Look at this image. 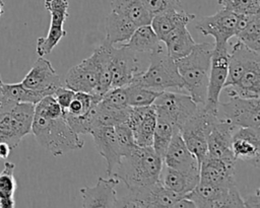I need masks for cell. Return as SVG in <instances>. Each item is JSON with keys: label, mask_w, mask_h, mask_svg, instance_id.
I'll return each mask as SVG.
<instances>
[{"label": "cell", "mask_w": 260, "mask_h": 208, "mask_svg": "<svg viewBox=\"0 0 260 208\" xmlns=\"http://www.w3.org/2000/svg\"><path fill=\"white\" fill-rule=\"evenodd\" d=\"M162 165V158L151 146H136L121 157L111 176L122 181L127 189H136L158 182Z\"/></svg>", "instance_id": "cell-1"}, {"label": "cell", "mask_w": 260, "mask_h": 208, "mask_svg": "<svg viewBox=\"0 0 260 208\" xmlns=\"http://www.w3.org/2000/svg\"><path fill=\"white\" fill-rule=\"evenodd\" d=\"M31 133L38 143L56 157L84 146V141L66 122L64 112L54 118L35 114Z\"/></svg>", "instance_id": "cell-2"}, {"label": "cell", "mask_w": 260, "mask_h": 208, "mask_svg": "<svg viewBox=\"0 0 260 208\" xmlns=\"http://www.w3.org/2000/svg\"><path fill=\"white\" fill-rule=\"evenodd\" d=\"M212 50L213 44L199 43L187 56L175 60L184 82V90L201 106L206 100Z\"/></svg>", "instance_id": "cell-3"}, {"label": "cell", "mask_w": 260, "mask_h": 208, "mask_svg": "<svg viewBox=\"0 0 260 208\" xmlns=\"http://www.w3.org/2000/svg\"><path fill=\"white\" fill-rule=\"evenodd\" d=\"M149 60L148 68L140 71L133 81L159 92L170 88L184 89L176 61L169 56L165 48L149 54Z\"/></svg>", "instance_id": "cell-4"}, {"label": "cell", "mask_w": 260, "mask_h": 208, "mask_svg": "<svg viewBox=\"0 0 260 208\" xmlns=\"http://www.w3.org/2000/svg\"><path fill=\"white\" fill-rule=\"evenodd\" d=\"M128 193L118 198L117 207L124 208H161L173 207L184 196L179 195L161 185L158 181L152 185L127 189Z\"/></svg>", "instance_id": "cell-5"}, {"label": "cell", "mask_w": 260, "mask_h": 208, "mask_svg": "<svg viewBox=\"0 0 260 208\" xmlns=\"http://www.w3.org/2000/svg\"><path fill=\"white\" fill-rule=\"evenodd\" d=\"M217 115L199 106L196 114L179 130L186 146L196 157L199 167L207 155V135Z\"/></svg>", "instance_id": "cell-6"}, {"label": "cell", "mask_w": 260, "mask_h": 208, "mask_svg": "<svg viewBox=\"0 0 260 208\" xmlns=\"http://www.w3.org/2000/svg\"><path fill=\"white\" fill-rule=\"evenodd\" d=\"M35 105L16 102L0 118V142L7 143L11 149L17 147L21 139L31 132Z\"/></svg>", "instance_id": "cell-7"}, {"label": "cell", "mask_w": 260, "mask_h": 208, "mask_svg": "<svg viewBox=\"0 0 260 208\" xmlns=\"http://www.w3.org/2000/svg\"><path fill=\"white\" fill-rule=\"evenodd\" d=\"M196 205V208H242L244 207L243 197L237 185L215 186L199 182L190 193L185 195Z\"/></svg>", "instance_id": "cell-8"}, {"label": "cell", "mask_w": 260, "mask_h": 208, "mask_svg": "<svg viewBox=\"0 0 260 208\" xmlns=\"http://www.w3.org/2000/svg\"><path fill=\"white\" fill-rule=\"evenodd\" d=\"M229 101L218 102L217 117L236 127L260 128V98L229 96Z\"/></svg>", "instance_id": "cell-9"}, {"label": "cell", "mask_w": 260, "mask_h": 208, "mask_svg": "<svg viewBox=\"0 0 260 208\" xmlns=\"http://www.w3.org/2000/svg\"><path fill=\"white\" fill-rule=\"evenodd\" d=\"M152 105L172 121L178 131L196 114L200 106L189 94L168 90L161 91Z\"/></svg>", "instance_id": "cell-10"}, {"label": "cell", "mask_w": 260, "mask_h": 208, "mask_svg": "<svg viewBox=\"0 0 260 208\" xmlns=\"http://www.w3.org/2000/svg\"><path fill=\"white\" fill-rule=\"evenodd\" d=\"M229 58H230V52L228 51V45H222V46L213 45L211 61H210L207 94H206V100L203 107L208 112L214 115H217L219 95L221 90L223 89V85L226 80Z\"/></svg>", "instance_id": "cell-11"}, {"label": "cell", "mask_w": 260, "mask_h": 208, "mask_svg": "<svg viewBox=\"0 0 260 208\" xmlns=\"http://www.w3.org/2000/svg\"><path fill=\"white\" fill-rule=\"evenodd\" d=\"M45 8L51 14V22L47 36L39 38L37 41L36 51L39 57L50 54L61 39L67 34L64 22L68 17V0H45Z\"/></svg>", "instance_id": "cell-12"}, {"label": "cell", "mask_w": 260, "mask_h": 208, "mask_svg": "<svg viewBox=\"0 0 260 208\" xmlns=\"http://www.w3.org/2000/svg\"><path fill=\"white\" fill-rule=\"evenodd\" d=\"M238 14L221 8L212 15L201 17L196 28L203 36H211L214 46L228 45L229 40L237 34Z\"/></svg>", "instance_id": "cell-13"}, {"label": "cell", "mask_w": 260, "mask_h": 208, "mask_svg": "<svg viewBox=\"0 0 260 208\" xmlns=\"http://www.w3.org/2000/svg\"><path fill=\"white\" fill-rule=\"evenodd\" d=\"M112 58V87L126 86L131 83L134 78L139 74L140 64L137 53L122 45L119 48L112 47L111 50Z\"/></svg>", "instance_id": "cell-14"}, {"label": "cell", "mask_w": 260, "mask_h": 208, "mask_svg": "<svg viewBox=\"0 0 260 208\" xmlns=\"http://www.w3.org/2000/svg\"><path fill=\"white\" fill-rule=\"evenodd\" d=\"M237 128L228 121L217 117L207 135L206 156L222 159L235 164L237 159L232 149V136Z\"/></svg>", "instance_id": "cell-15"}, {"label": "cell", "mask_w": 260, "mask_h": 208, "mask_svg": "<svg viewBox=\"0 0 260 208\" xmlns=\"http://www.w3.org/2000/svg\"><path fill=\"white\" fill-rule=\"evenodd\" d=\"M21 83L25 87L39 91L44 95L53 94L58 87L62 86L60 77L53 65L44 57L38 58Z\"/></svg>", "instance_id": "cell-16"}, {"label": "cell", "mask_w": 260, "mask_h": 208, "mask_svg": "<svg viewBox=\"0 0 260 208\" xmlns=\"http://www.w3.org/2000/svg\"><path fill=\"white\" fill-rule=\"evenodd\" d=\"M127 123L131 128L137 146L146 147L152 145L153 132L156 124V110L153 105L131 107Z\"/></svg>", "instance_id": "cell-17"}, {"label": "cell", "mask_w": 260, "mask_h": 208, "mask_svg": "<svg viewBox=\"0 0 260 208\" xmlns=\"http://www.w3.org/2000/svg\"><path fill=\"white\" fill-rule=\"evenodd\" d=\"M232 149L236 159L249 161L259 167L260 128L238 127L232 136Z\"/></svg>", "instance_id": "cell-18"}, {"label": "cell", "mask_w": 260, "mask_h": 208, "mask_svg": "<svg viewBox=\"0 0 260 208\" xmlns=\"http://www.w3.org/2000/svg\"><path fill=\"white\" fill-rule=\"evenodd\" d=\"M99 67L91 54L77 65L71 67L65 76V86L73 91L94 92L99 83Z\"/></svg>", "instance_id": "cell-19"}, {"label": "cell", "mask_w": 260, "mask_h": 208, "mask_svg": "<svg viewBox=\"0 0 260 208\" xmlns=\"http://www.w3.org/2000/svg\"><path fill=\"white\" fill-rule=\"evenodd\" d=\"M119 183V179L113 176L109 179L100 177L93 187L81 188L79 192L82 207H117L118 197L115 188Z\"/></svg>", "instance_id": "cell-20"}, {"label": "cell", "mask_w": 260, "mask_h": 208, "mask_svg": "<svg viewBox=\"0 0 260 208\" xmlns=\"http://www.w3.org/2000/svg\"><path fill=\"white\" fill-rule=\"evenodd\" d=\"M89 135H91L99 153L107 161V175L111 176L122 157L114 127H96L90 131Z\"/></svg>", "instance_id": "cell-21"}, {"label": "cell", "mask_w": 260, "mask_h": 208, "mask_svg": "<svg viewBox=\"0 0 260 208\" xmlns=\"http://www.w3.org/2000/svg\"><path fill=\"white\" fill-rule=\"evenodd\" d=\"M164 164L180 171L199 170L196 157L186 146L180 132L176 130L162 157Z\"/></svg>", "instance_id": "cell-22"}, {"label": "cell", "mask_w": 260, "mask_h": 208, "mask_svg": "<svg viewBox=\"0 0 260 208\" xmlns=\"http://www.w3.org/2000/svg\"><path fill=\"white\" fill-rule=\"evenodd\" d=\"M235 174L234 163L206 156L200 163L199 182L215 186H231L236 184Z\"/></svg>", "instance_id": "cell-23"}, {"label": "cell", "mask_w": 260, "mask_h": 208, "mask_svg": "<svg viewBox=\"0 0 260 208\" xmlns=\"http://www.w3.org/2000/svg\"><path fill=\"white\" fill-rule=\"evenodd\" d=\"M159 182L167 189L185 196L190 193L199 183V170L180 171L162 165Z\"/></svg>", "instance_id": "cell-24"}, {"label": "cell", "mask_w": 260, "mask_h": 208, "mask_svg": "<svg viewBox=\"0 0 260 208\" xmlns=\"http://www.w3.org/2000/svg\"><path fill=\"white\" fill-rule=\"evenodd\" d=\"M195 17V14L186 12L184 9L168 10L153 15L151 17L150 25L158 39L161 41V39L170 31L179 26L187 25L194 20Z\"/></svg>", "instance_id": "cell-25"}, {"label": "cell", "mask_w": 260, "mask_h": 208, "mask_svg": "<svg viewBox=\"0 0 260 208\" xmlns=\"http://www.w3.org/2000/svg\"><path fill=\"white\" fill-rule=\"evenodd\" d=\"M161 42L166 47L167 53L174 60L187 56L197 44L187 29V25L173 29L161 39Z\"/></svg>", "instance_id": "cell-26"}, {"label": "cell", "mask_w": 260, "mask_h": 208, "mask_svg": "<svg viewBox=\"0 0 260 208\" xmlns=\"http://www.w3.org/2000/svg\"><path fill=\"white\" fill-rule=\"evenodd\" d=\"M136 53H154L164 48L150 24L139 25L135 28L130 39L123 44Z\"/></svg>", "instance_id": "cell-27"}, {"label": "cell", "mask_w": 260, "mask_h": 208, "mask_svg": "<svg viewBox=\"0 0 260 208\" xmlns=\"http://www.w3.org/2000/svg\"><path fill=\"white\" fill-rule=\"evenodd\" d=\"M137 26L126 16L111 11L106 18V41L112 45L126 43Z\"/></svg>", "instance_id": "cell-28"}, {"label": "cell", "mask_w": 260, "mask_h": 208, "mask_svg": "<svg viewBox=\"0 0 260 208\" xmlns=\"http://www.w3.org/2000/svg\"><path fill=\"white\" fill-rule=\"evenodd\" d=\"M113 45L108 41H104L98 48L94 49L92 55L96 61L99 67V83L95 88V93L104 95L111 88L112 81V58H111V50Z\"/></svg>", "instance_id": "cell-29"}, {"label": "cell", "mask_w": 260, "mask_h": 208, "mask_svg": "<svg viewBox=\"0 0 260 208\" xmlns=\"http://www.w3.org/2000/svg\"><path fill=\"white\" fill-rule=\"evenodd\" d=\"M112 11L129 18L136 26L150 24L151 15L144 8L141 0H110Z\"/></svg>", "instance_id": "cell-30"}, {"label": "cell", "mask_w": 260, "mask_h": 208, "mask_svg": "<svg viewBox=\"0 0 260 208\" xmlns=\"http://www.w3.org/2000/svg\"><path fill=\"white\" fill-rule=\"evenodd\" d=\"M131 107L115 108L105 103L102 99L94 109V128L101 126H116L127 122Z\"/></svg>", "instance_id": "cell-31"}, {"label": "cell", "mask_w": 260, "mask_h": 208, "mask_svg": "<svg viewBox=\"0 0 260 208\" xmlns=\"http://www.w3.org/2000/svg\"><path fill=\"white\" fill-rule=\"evenodd\" d=\"M175 131L176 128L172 121L161 111L156 110V124L153 132L151 147L161 158L164 157Z\"/></svg>", "instance_id": "cell-32"}, {"label": "cell", "mask_w": 260, "mask_h": 208, "mask_svg": "<svg viewBox=\"0 0 260 208\" xmlns=\"http://www.w3.org/2000/svg\"><path fill=\"white\" fill-rule=\"evenodd\" d=\"M15 164L6 161L0 172V208H12L15 206L14 193L17 187L14 178Z\"/></svg>", "instance_id": "cell-33"}, {"label": "cell", "mask_w": 260, "mask_h": 208, "mask_svg": "<svg viewBox=\"0 0 260 208\" xmlns=\"http://www.w3.org/2000/svg\"><path fill=\"white\" fill-rule=\"evenodd\" d=\"M127 94V102L130 107L151 106L159 95V91L150 89L136 81H132L124 86Z\"/></svg>", "instance_id": "cell-34"}, {"label": "cell", "mask_w": 260, "mask_h": 208, "mask_svg": "<svg viewBox=\"0 0 260 208\" xmlns=\"http://www.w3.org/2000/svg\"><path fill=\"white\" fill-rule=\"evenodd\" d=\"M2 93L16 102H28L32 105H36L44 96H46L39 91L25 87L21 82L3 83Z\"/></svg>", "instance_id": "cell-35"}, {"label": "cell", "mask_w": 260, "mask_h": 208, "mask_svg": "<svg viewBox=\"0 0 260 208\" xmlns=\"http://www.w3.org/2000/svg\"><path fill=\"white\" fill-rule=\"evenodd\" d=\"M236 37L247 48L260 53V13L256 14Z\"/></svg>", "instance_id": "cell-36"}, {"label": "cell", "mask_w": 260, "mask_h": 208, "mask_svg": "<svg viewBox=\"0 0 260 208\" xmlns=\"http://www.w3.org/2000/svg\"><path fill=\"white\" fill-rule=\"evenodd\" d=\"M221 8L236 14L260 13V0H217Z\"/></svg>", "instance_id": "cell-37"}, {"label": "cell", "mask_w": 260, "mask_h": 208, "mask_svg": "<svg viewBox=\"0 0 260 208\" xmlns=\"http://www.w3.org/2000/svg\"><path fill=\"white\" fill-rule=\"evenodd\" d=\"M114 129L119 149L121 152V156H126L137 146L135 144L131 128L129 127L127 122H124L114 126Z\"/></svg>", "instance_id": "cell-38"}, {"label": "cell", "mask_w": 260, "mask_h": 208, "mask_svg": "<svg viewBox=\"0 0 260 208\" xmlns=\"http://www.w3.org/2000/svg\"><path fill=\"white\" fill-rule=\"evenodd\" d=\"M147 12L153 16L155 14L168 11L183 9L181 0H141Z\"/></svg>", "instance_id": "cell-39"}, {"label": "cell", "mask_w": 260, "mask_h": 208, "mask_svg": "<svg viewBox=\"0 0 260 208\" xmlns=\"http://www.w3.org/2000/svg\"><path fill=\"white\" fill-rule=\"evenodd\" d=\"M74 94H75V91L62 85L55 90V92L53 93V96L55 97L57 102L60 105L62 110L65 111V110H67L71 100L73 99Z\"/></svg>", "instance_id": "cell-40"}, {"label": "cell", "mask_w": 260, "mask_h": 208, "mask_svg": "<svg viewBox=\"0 0 260 208\" xmlns=\"http://www.w3.org/2000/svg\"><path fill=\"white\" fill-rule=\"evenodd\" d=\"M244 202V207H254V208H259L260 207V195H259V189H256L254 193L246 196L243 198Z\"/></svg>", "instance_id": "cell-41"}, {"label": "cell", "mask_w": 260, "mask_h": 208, "mask_svg": "<svg viewBox=\"0 0 260 208\" xmlns=\"http://www.w3.org/2000/svg\"><path fill=\"white\" fill-rule=\"evenodd\" d=\"M16 103V101L8 98L2 92L0 93V118L8 113Z\"/></svg>", "instance_id": "cell-42"}, {"label": "cell", "mask_w": 260, "mask_h": 208, "mask_svg": "<svg viewBox=\"0 0 260 208\" xmlns=\"http://www.w3.org/2000/svg\"><path fill=\"white\" fill-rule=\"evenodd\" d=\"M185 208V207H189V208H196V205L193 201H191L189 198H187L186 196L182 197L175 205L174 208Z\"/></svg>", "instance_id": "cell-43"}, {"label": "cell", "mask_w": 260, "mask_h": 208, "mask_svg": "<svg viewBox=\"0 0 260 208\" xmlns=\"http://www.w3.org/2000/svg\"><path fill=\"white\" fill-rule=\"evenodd\" d=\"M4 11H5V4H4V1H3V0H0V17L4 14Z\"/></svg>", "instance_id": "cell-44"}, {"label": "cell", "mask_w": 260, "mask_h": 208, "mask_svg": "<svg viewBox=\"0 0 260 208\" xmlns=\"http://www.w3.org/2000/svg\"><path fill=\"white\" fill-rule=\"evenodd\" d=\"M2 87H3V82H2V79H1V76H0V93L2 92Z\"/></svg>", "instance_id": "cell-45"}]
</instances>
